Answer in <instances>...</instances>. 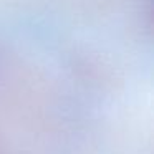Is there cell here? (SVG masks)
Returning <instances> with one entry per match:
<instances>
[{"instance_id":"1","label":"cell","mask_w":154,"mask_h":154,"mask_svg":"<svg viewBox=\"0 0 154 154\" xmlns=\"http://www.w3.org/2000/svg\"><path fill=\"white\" fill-rule=\"evenodd\" d=\"M149 18H151V25H152V28H154V5H152V10H151Z\"/></svg>"}]
</instances>
